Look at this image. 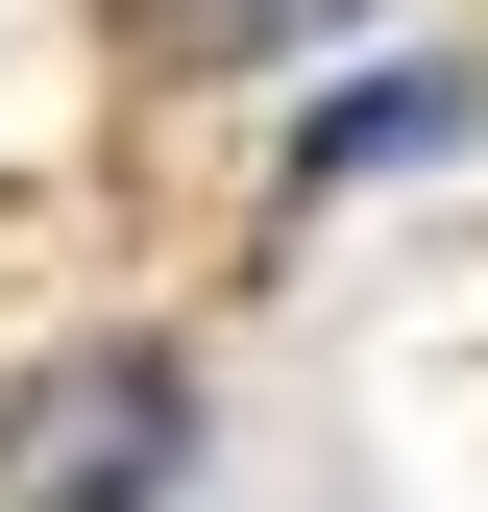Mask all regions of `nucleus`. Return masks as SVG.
Returning a JSON list of instances; mask_svg holds the SVG:
<instances>
[{"label": "nucleus", "instance_id": "f257e3e1", "mask_svg": "<svg viewBox=\"0 0 488 512\" xmlns=\"http://www.w3.org/2000/svg\"><path fill=\"white\" fill-rule=\"evenodd\" d=\"M171 488V366H49L0 415V512H147Z\"/></svg>", "mask_w": 488, "mask_h": 512}, {"label": "nucleus", "instance_id": "f03ea898", "mask_svg": "<svg viewBox=\"0 0 488 512\" xmlns=\"http://www.w3.org/2000/svg\"><path fill=\"white\" fill-rule=\"evenodd\" d=\"M391 147H464V74H391V98H318V122H293L318 196H342V171H391Z\"/></svg>", "mask_w": 488, "mask_h": 512}, {"label": "nucleus", "instance_id": "7ed1b4c3", "mask_svg": "<svg viewBox=\"0 0 488 512\" xmlns=\"http://www.w3.org/2000/svg\"><path fill=\"white\" fill-rule=\"evenodd\" d=\"M293 25H342V0H147V49H196V74L220 49H293Z\"/></svg>", "mask_w": 488, "mask_h": 512}]
</instances>
